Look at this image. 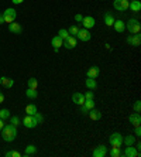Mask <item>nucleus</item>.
<instances>
[{
	"label": "nucleus",
	"mask_w": 141,
	"mask_h": 157,
	"mask_svg": "<svg viewBox=\"0 0 141 157\" xmlns=\"http://www.w3.org/2000/svg\"><path fill=\"white\" fill-rule=\"evenodd\" d=\"M0 133H2L4 142H13L17 137V128L13 124H4Z\"/></svg>",
	"instance_id": "f257e3e1"
},
{
	"label": "nucleus",
	"mask_w": 141,
	"mask_h": 157,
	"mask_svg": "<svg viewBox=\"0 0 141 157\" xmlns=\"http://www.w3.org/2000/svg\"><path fill=\"white\" fill-rule=\"evenodd\" d=\"M126 29L128 30L130 34H138L141 30V24L137 18H130V20L126 23Z\"/></svg>",
	"instance_id": "f03ea898"
},
{
	"label": "nucleus",
	"mask_w": 141,
	"mask_h": 157,
	"mask_svg": "<svg viewBox=\"0 0 141 157\" xmlns=\"http://www.w3.org/2000/svg\"><path fill=\"white\" fill-rule=\"evenodd\" d=\"M21 122H23V124L28 129H34L38 126V122H37V119L34 117V115H26V116L23 117Z\"/></svg>",
	"instance_id": "7ed1b4c3"
},
{
	"label": "nucleus",
	"mask_w": 141,
	"mask_h": 157,
	"mask_svg": "<svg viewBox=\"0 0 141 157\" xmlns=\"http://www.w3.org/2000/svg\"><path fill=\"white\" fill-rule=\"evenodd\" d=\"M109 142H110V144L113 147H121L123 144V136L121 133H113V135H110V137H109Z\"/></svg>",
	"instance_id": "20e7f679"
},
{
	"label": "nucleus",
	"mask_w": 141,
	"mask_h": 157,
	"mask_svg": "<svg viewBox=\"0 0 141 157\" xmlns=\"http://www.w3.org/2000/svg\"><path fill=\"white\" fill-rule=\"evenodd\" d=\"M3 17H4V23H13L17 17V11L14 9H6L3 11Z\"/></svg>",
	"instance_id": "39448f33"
},
{
	"label": "nucleus",
	"mask_w": 141,
	"mask_h": 157,
	"mask_svg": "<svg viewBox=\"0 0 141 157\" xmlns=\"http://www.w3.org/2000/svg\"><path fill=\"white\" fill-rule=\"evenodd\" d=\"M128 4H130L128 0H114L113 2V7L117 11H126L128 9Z\"/></svg>",
	"instance_id": "423d86ee"
},
{
	"label": "nucleus",
	"mask_w": 141,
	"mask_h": 157,
	"mask_svg": "<svg viewBox=\"0 0 141 157\" xmlns=\"http://www.w3.org/2000/svg\"><path fill=\"white\" fill-rule=\"evenodd\" d=\"M76 37H78L81 41H89L90 38H92V34L89 33V30L88 29H79L78 34H76Z\"/></svg>",
	"instance_id": "0eeeda50"
},
{
	"label": "nucleus",
	"mask_w": 141,
	"mask_h": 157,
	"mask_svg": "<svg viewBox=\"0 0 141 157\" xmlns=\"http://www.w3.org/2000/svg\"><path fill=\"white\" fill-rule=\"evenodd\" d=\"M127 43L130 45H133V47H138L141 43V36L140 34H130L127 37Z\"/></svg>",
	"instance_id": "6e6552de"
},
{
	"label": "nucleus",
	"mask_w": 141,
	"mask_h": 157,
	"mask_svg": "<svg viewBox=\"0 0 141 157\" xmlns=\"http://www.w3.org/2000/svg\"><path fill=\"white\" fill-rule=\"evenodd\" d=\"M107 154V147L104 146V144H100L99 147H96V149L93 150L92 156L93 157H104Z\"/></svg>",
	"instance_id": "1a4fd4ad"
},
{
	"label": "nucleus",
	"mask_w": 141,
	"mask_h": 157,
	"mask_svg": "<svg viewBox=\"0 0 141 157\" xmlns=\"http://www.w3.org/2000/svg\"><path fill=\"white\" fill-rule=\"evenodd\" d=\"M123 154L126 157H140V151H138L134 146H127Z\"/></svg>",
	"instance_id": "9d476101"
},
{
	"label": "nucleus",
	"mask_w": 141,
	"mask_h": 157,
	"mask_svg": "<svg viewBox=\"0 0 141 157\" xmlns=\"http://www.w3.org/2000/svg\"><path fill=\"white\" fill-rule=\"evenodd\" d=\"M62 45H63L65 48H67V50H72V48H75V47H76V37L69 36V37L67 38V40L63 41Z\"/></svg>",
	"instance_id": "9b49d317"
},
{
	"label": "nucleus",
	"mask_w": 141,
	"mask_h": 157,
	"mask_svg": "<svg viewBox=\"0 0 141 157\" xmlns=\"http://www.w3.org/2000/svg\"><path fill=\"white\" fill-rule=\"evenodd\" d=\"M128 122L133 124L134 128H136V126H140V124H141V116H140V113H138V112H136V113H131L130 116H128Z\"/></svg>",
	"instance_id": "f8f14e48"
},
{
	"label": "nucleus",
	"mask_w": 141,
	"mask_h": 157,
	"mask_svg": "<svg viewBox=\"0 0 141 157\" xmlns=\"http://www.w3.org/2000/svg\"><path fill=\"white\" fill-rule=\"evenodd\" d=\"M82 26H83V29H92V27H95V18L90 17V16H88V17H83V20H82Z\"/></svg>",
	"instance_id": "ddd939ff"
},
{
	"label": "nucleus",
	"mask_w": 141,
	"mask_h": 157,
	"mask_svg": "<svg viewBox=\"0 0 141 157\" xmlns=\"http://www.w3.org/2000/svg\"><path fill=\"white\" fill-rule=\"evenodd\" d=\"M99 72H100L99 67L93 65V67H90L89 70H88V72H86V77H88V78H95V79H96V78L99 77Z\"/></svg>",
	"instance_id": "4468645a"
},
{
	"label": "nucleus",
	"mask_w": 141,
	"mask_h": 157,
	"mask_svg": "<svg viewBox=\"0 0 141 157\" xmlns=\"http://www.w3.org/2000/svg\"><path fill=\"white\" fill-rule=\"evenodd\" d=\"M9 31L10 33H13V34H20L23 31V27L20 26V23H10L9 24Z\"/></svg>",
	"instance_id": "2eb2a0df"
},
{
	"label": "nucleus",
	"mask_w": 141,
	"mask_h": 157,
	"mask_svg": "<svg viewBox=\"0 0 141 157\" xmlns=\"http://www.w3.org/2000/svg\"><path fill=\"white\" fill-rule=\"evenodd\" d=\"M72 101H74L75 105L82 106V105H83V102H85V96H83V94L76 92V94H74V95H72Z\"/></svg>",
	"instance_id": "dca6fc26"
},
{
	"label": "nucleus",
	"mask_w": 141,
	"mask_h": 157,
	"mask_svg": "<svg viewBox=\"0 0 141 157\" xmlns=\"http://www.w3.org/2000/svg\"><path fill=\"white\" fill-rule=\"evenodd\" d=\"M113 27H114V30L117 33H124V30H126V23L123 21V20H114Z\"/></svg>",
	"instance_id": "f3484780"
},
{
	"label": "nucleus",
	"mask_w": 141,
	"mask_h": 157,
	"mask_svg": "<svg viewBox=\"0 0 141 157\" xmlns=\"http://www.w3.org/2000/svg\"><path fill=\"white\" fill-rule=\"evenodd\" d=\"M88 115H89V117L92 119V121H100V119H102V113H100V112H99L97 109H95V108L89 109Z\"/></svg>",
	"instance_id": "a211bd4d"
},
{
	"label": "nucleus",
	"mask_w": 141,
	"mask_h": 157,
	"mask_svg": "<svg viewBox=\"0 0 141 157\" xmlns=\"http://www.w3.org/2000/svg\"><path fill=\"white\" fill-rule=\"evenodd\" d=\"M85 85L88 86V89H90V91L97 89V82H96V79H95V78H88V77H86Z\"/></svg>",
	"instance_id": "6ab92c4d"
},
{
	"label": "nucleus",
	"mask_w": 141,
	"mask_h": 157,
	"mask_svg": "<svg viewBox=\"0 0 141 157\" xmlns=\"http://www.w3.org/2000/svg\"><path fill=\"white\" fill-rule=\"evenodd\" d=\"M0 84L3 85L4 88L10 89V88L14 85V79H11V78H7V77H2V78H0Z\"/></svg>",
	"instance_id": "aec40b11"
},
{
	"label": "nucleus",
	"mask_w": 141,
	"mask_h": 157,
	"mask_svg": "<svg viewBox=\"0 0 141 157\" xmlns=\"http://www.w3.org/2000/svg\"><path fill=\"white\" fill-rule=\"evenodd\" d=\"M103 18H104V24H106L107 27L113 26V23H114V17H113V14H111L110 11H106L104 16H103Z\"/></svg>",
	"instance_id": "412c9836"
},
{
	"label": "nucleus",
	"mask_w": 141,
	"mask_h": 157,
	"mask_svg": "<svg viewBox=\"0 0 141 157\" xmlns=\"http://www.w3.org/2000/svg\"><path fill=\"white\" fill-rule=\"evenodd\" d=\"M128 9H130L131 11H136V13H138V11L141 10V2H140V0H133V2H130V4H128Z\"/></svg>",
	"instance_id": "4be33fe9"
},
{
	"label": "nucleus",
	"mask_w": 141,
	"mask_h": 157,
	"mask_svg": "<svg viewBox=\"0 0 141 157\" xmlns=\"http://www.w3.org/2000/svg\"><path fill=\"white\" fill-rule=\"evenodd\" d=\"M123 143H124L126 146H134V143H136V136L127 135L126 137H123Z\"/></svg>",
	"instance_id": "5701e85b"
},
{
	"label": "nucleus",
	"mask_w": 141,
	"mask_h": 157,
	"mask_svg": "<svg viewBox=\"0 0 141 157\" xmlns=\"http://www.w3.org/2000/svg\"><path fill=\"white\" fill-rule=\"evenodd\" d=\"M51 44H52V47H54V48H61V47H62V44H63V41L61 40L58 36H55V37H52Z\"/></svg>",
	"instance_id": "b1692460"
},
{
	"label": "nucleus",
	"mask_w": 141,
	"mask_h": 157,
	"mask_svg": "<svg viewBox=\"0 0 141 157\" xmlns=\"http://www.w3.org/2000/svg\"><path fill=\"white\" fill-rule=\"evenodd\" d=\"M37 153V147L30 144V146L26 147V151H24V156H33V154Z\"/></svg>",
	"instance_id": "393cba45"
},
{
	"label": "nucleus",
	"mask_w": 141,
	"mask_h": 157,
	"mask_svg": "<svg viewBox=\"0 0 141 157\" xmlns=\"http://www.w3.org/2000/svg\"><path fill=\"white\" fill-rule=\"evenodd\" d=\"M26 96L27 98H30V99H35L38 96V92H37V89H27L26 91Z\"/></svg>",
	"instance_id": "a878e982"
},
{
	"label": "nucleus",
	"mask_w": 141,
	"mask_h": 157,
	"mask_svg": "<svg viewBox=\"0 0 141 157\" xmlns=\"http://www.w3.org/2000/svg\"><path fill=\"white\" fill-rule=\"evenodd\" d=\"M27 85H28V88H30V89H37L38 81L35 79V78H30V79L27 81Z\"/></svg>",
	"instance_id": "bb28decb"
},
{
	"label": "nucleus",
	"mask_w": 141,
	"mask_h": 157,
	"mask_svg": "<svg viewBox=\"0 0 141 157\" xmlns=\"http://www.w3.org/2000/svg\"><path fill=\"white\" fill-rule=\"evenodd\" d=\"M38 110H37V106L35 105H27L26 108V113L27 115H34V113H37Z\"/></svg>",
	"instance_id": "cd10ccee"
},
{
	"label": "nucleus",
	"mask_w": 141,
	"mask_h": 157,
	"mask_svg": "<svg viewBox=\"0 0 141 157\" xmlns=\"http://www.w3.org/2000/svg\"><path fill=\"white\" fill-rule=\"evenodd\" d=\"M58 37H60L62 41H65L69 37V33H68V30H63V29H61L60 31H58Z\"/></svg>",
	"instance_id": "c85d7f7f"
},
{
	"label": "nucleus",
	"mask_w": 141,
	"mask_h": 157,
	"mask_svg": "<svg viewBox=\"0 0 141 157\" xmlns=\"http://www.w3.org/2000/svg\"><path fill=\"white\" fill-rule=\"evenodd\" d=\"M9 117H10V110L9 109H0V119L6 121V119H9Z\"/></svg>",
	"instance_id": "c756f323"
},
{
	"label": "nucleus",
	"mask_w": 141,
	"mask_h": 157,
	"mask_svg": "<svg viewBox=\"0 0 141 157\" xmlns=\"http://www.w3.org/2000/svg\"><path fill=\"white\" fill-rule=\"evenodd\" d=\"M110 156L111 157H120L121 156V150H120V147H113V149L110 150Z\"/></svg>",
	"instance_id": "7c9ffc66"
},
{
	"label": "nucleus",
	"mask_w": 141,
	"mask_h": 157,
	"mask_svg": "<svg viewBox=\"0 0 141 157\" xmlns=\"http://www.w3.org/2000/svg\"><path fill=\"white\" fill-rule=\"evenodd\" d=\"M78 31H79V27L78 26H70L69 29H68V33H69V36H74V37H76V34H78Z\"/></svg>",
	"instance_id": "2f4dec72"
},
{
	"label": "nucleus",
	"mask_w": 141,
	"mask_h": 157,
	"mask_svg": "<svg viewBox=\"0 0 141 157\" xmlns=\"http://www.w3.org/2000/svg\"><path fill=\"white\" fill-rule=\"evenodd\" d=\"M83 106H85L86 109H92V108H95V101L93 99H85Z\"/></svg>",
	"instance_id": "473e14b6"
},
{
	"label": "nucleus",
	"mask_w": 141,
	"mask_h": 157,
	"mask_svg": "<svg viewBox=\"0 0 141 157\" xmlns=\"http://www.w3.org/2000/svg\"><path fill=\"white\" fill-rule=\"evenodd\" d=\"M10 124H13V126H20V117L19 116H11L10 117Z\"/></svg>",
	"instance_id": "72a5a7b5"
},
{
	"label": "nucleus",
	"mask_w": 141,
	"mask_h": 157,
	"mask_svg": "<svg viewBox=\"0 0 141 157\" xmlns=\"http://www.w3.org/2000/svg\"><path fill=\"white\" fill-rule=\"evenodd\" d=\"M34 117H35V119H37V122H38V124L40 123H42V122H44V116H42V115L41 113H34Z\"/></svg>",
	"instance_id": "f704fd0d"
},
{
	"label": "nucleus",
	"mask_w": 141,
	"mask_h": 157,
	"mask_svg": "<svg viewBox=\"0 0 141 157\" xmlns=\"http://www.w3.org/2000/svg\"><path fill=\"white\" fill-rule=\"evenodd\" d=\"M134 110L140 113V110H141V101H137V102L134 103Z\"/></svg>",
	"instance_id": "c9c22d12"
},
{
	"label": "nucleus",
	"mask_w": 141,
	"mask_h": 157,
	"mask_svg": "<svg viewBox=\"0 0 141 157\" xmlns=\"http://www.w3.org/2000/svg\"><path fill=\"white\" fill-rule=\"evenodd\" d=\"M83 96H85V99H93V98H95V94H93L92 91H88Z\"/></svg>",
	"instance_id": "e433bc0d"
},
{
	"label": "nucleus",
	"mask_w": 141,
	"mask_h": 157,
	"mask_svg": "<svg viewBox=\"0 0 141 157\" xmlns=\"http://www.w3.org/2000/svg\"><path fill=\"white\" fill-rule=\"evenodd\" d=\"M134 135L137 136V137H140L141 136V128L140 126H136V133H134Z\"/></svg>",
	"instance_id": "4c0bfd02"
},
{
	"label": "nucleus",
	"mask_w": 141,
	"mask_h": 157,
	"mask_svg": "<svg viewBox=\"0 0 141 157\" xmlns=\"http://www.w3.org/2000/svg\"><path fill=\"white\" fill-rule=\"evenodd\" d=\"M88 112H89V109H86L85 106L82 105V106H81V113H82V115H88Z\"/></svg>",
	"instance_id": "58836bf2"
},
{
	"label": "nucleus",
	"mask_w": 141,
	"mask_h": 157,
	"mask_svg": "<svg viewBox=\"0 0 141 157\" xmlns=\"http://www.w3.org/2000/svg\"><path fill=\"white\" fill-rule=\"evenodd\" d=\"M11 157H21V153H20V151L13 150V151H11Z\"/></svg>",
	"instance_id": "ea45409f"
},
{
	"label": "nucleus",
	"mask_w": 141,
	"mask_h": 157,
	"mask_svg": "<svg viewBox=\"0 0 141 157\" xmlns=\"http://www.w3.org/2000/svg\"><path fill=\"white\" fill-rule=\"evenodd\" d=\"M75 20H76L78 23H82V20H83V16H82V14H76V16H75Z\"/></svg>",
	"instance_id": "a19ab883"
},
{
	"label": "nucleus",
	"mask_w": 141,
	"mask_h": 157,
	"mask_svg": "<svg viewBox=\"0 0 141 157\" xmlns=\"http://www.w3.org/2000/svg\"><path fill=\"white\" fill-rule=\"evenodd\" d=\"M11 2H13L14 4H21L23 2H24V0H11Z\"/></svg>",
	"instance_id": "79ce46f5"
},
{
	"label": "nucleus",
	"mask_w": 141,
	"mask_h": 157,
	"mask_svg": "<svg viewBox=\"0 0 141 157\" xmlns=\"http://www.w3.org/2000/svg\"><path fill=\"white\" fill-rule=\"evenodd\" d=\"M4 124H6V123H4V121H3V119H0V132H2V129H3Z\"/></svg>",
	"instance_id": "37998d69"
},
{
	"label": "nucleus",
	"mask_w": 141,
	"mask_h": 157,
	"mask_svg": "<svg viewBox=\"0 0 141 157\" xmlns=\"http://www.w3.org/2000/svg\"><path fill=\"white\" fill-rule=\"evenodd\" d=\"M3 102H4V95L0 92V103H3Z\"/></svg>",
	"instance_id": "c03bdc74"
},
{
	"label": "nucleus",
	"mask_w": 141,
	"mask_h": 157,
	"mask_svg": "<svg viewBox=\"0 0 141 157\" xmlns=\"http://www.w3.org/2000/svg\"><path fill=\"white\" fill-rule=\"evenodd\" d=\"M4 23V17H3V13H2V14H0V24H3Z\"/></svg>",
	"instance_id": "a18cd8bd"
},
{
	"label": "nucleus",
	"mask_w": 141,
	"mask_h": 157,
	"mask_svg": "<svg viewBox=\"0 0 141 157\" xmlns=\"http://www.w3.org/2000/svg\"><path fill=\"white\" fill-rule=\"evenodd\" d=\"M4 156H6V157H11V151H10V150H9V151H6V154H4Z\"/></svg>",
	"instance_id": "49530a36"
},
{
	"label": "nucleus",
	"mask_w": 141,
	"mask_h": 157,
	"mask_svg": "<svg viewBox=\"0 0 141 157\" xmlns=\"http://www.w3.org/2000/svg\"><path fill=\"white\" fill-rule=\"evenodd\" d=\"M136 149H137V150H138V151H140V149H141V143H140V142H138V143H137V146H136Z\"/></svg>",
	"instance_id": "de8ad7c7"
},
{
	"label": "nucleus",
	"mask_w": 141,
	"mask_h": 157,
	"mask_svg": "<svg viewBox=\"0 0 141 157\" xmlns=\"http://www.w3.org/2000/svg\"><path fill=\"white\" fill-rule=\"evenodd\" d=\"M128 2H133V0H128Z\"/></svg>",
	"instance_id": "09e8293b"
}]
</instances>
